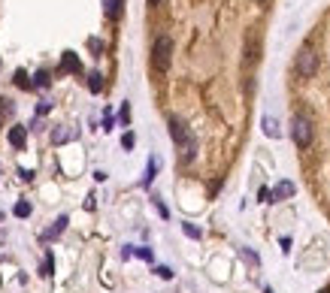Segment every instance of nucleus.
I'll return each instance as SVG.
<instances>
[{"mask_svg":"<svg viewBox=\"0 0 330 293\" xmlns=\"http://www.w3.org/2000/svg\"><path fill=\"white\" fill-rule=\"evenodd\" d=\"M154 169H158V160L152 158V160H149V169H146V181H143V184H149V181L154 179Z\"/></svg>","mask_w":330,"mask_h":293,"instance_id":"15","label":"nucleus"},{"mask_svg":"<svg viewBox=\"0 0 330 293\" xmlns=\"http://www.w3.org/2000/svg\"><path fill=\"white\" fill-rule=\"evenodd\" d=\"M312 133H315V127H312V121L306 115H294L291 118V139H294V145H297L300 151H306L312 145Z\"/></svg>","mask_w":330,"mask_h":293,"instance_id":"1","label":"nucleus"},{"mask_svg":"<svg viewBox=\"0 0 330 293\" xmlns=\"http://www.w3.org/2000/svg\"><path fill=\"white\" fill-rule=\"evenodd\" d=\"M6 139H9L12 148H22V145L27 142V127H9V136H6Z\"/></svg>","mask_w":330,"mask_h":293,"instance_id":"5","label":"nucleus"},{"mask_svg":"<svg viewBox=\"0 0 330 293\" xmlns=\"http://www.w3.org/2000/svg\"><path fill=\"white\" fill-rule=\"evenodd\" d=\"M70 136H73V130H67V127H58L55 133H51V142H55V145H64L67 139H70Z\"/></svg>","mask_w":330,"mask_h":293,"instance_id":"9","label":"nucleus"},{"mask_svg":"<svg viewBox=\"0 0 330 293\" xmlns=\"http://www.w3.org/2000/svg\"><path fill=\"white\" fill-rule=\"evenodd\" d=\"M0 112H6V115H12V112H15V106H12V100H6V97H0Z\"/></svg>","mask_w":330,"mask_h":293,"instance_id":"16","label":"nucleus"},{"mask_svg":"<svg viewBox=\"0 0 330 293\" xmlns=\"http://www.w3.org/2000/svg\"><path fill=\"white\" fill-rule=\"evenodd\" d=\"M15 85H19V88H25V91H27V88H33V82L27 79V73H25V70L15 73Z\"/></svg>","mask_w":330,"mask_h":293,"instance_id":"12","label":"nucleus"},{"mask_svg":"<svg viewBox=\"0 0 330 293\" xmlns=\"http://www.w3.org/2000/svg\"><path fill=\"white\" fill-rule=\"evenodd\" d=\"M58 73H79V58L73 55V51H64V58H61V67H58Z\"/></svg>","mask_w":330,"mask_h":293,"instance_id":"4","label":"nucleus"},{"mask_svg":"<svg viewBox=\"0 0 330 293\" xmlns=\"http://www.w3.org/2000/svg\"><path fill=\"white\" fill-rule=\"evenodd\" d=\"M149 3H152V6H158V3H164V0H149Z\"/></svg>","mask_w":330,"mask_h":293,"instance_id":"22","label":"nucleus"},{"mask_svg":"<svg viewBox=\"0 0 330 293\" xmlns=\"http://www.w3.org/2000/svg\"><path fill=\"white\" fill-rule=\"evenodd\" d=\"M121 145H125V148H133V133H125V139H121Z\"/></svg>","mask_w":330,"mask_h":293,"instance_id":"20","label":"nucleus"},{"mask_svg":"<svg viewBox=\"0 0 330 293\" xmlns=\"http://www.w3.org/2000/svg\"><path fill=\"white\" fill-rule=\"evenodd\" d=\"M288 197H294V184L291 181H279L276 191H273V200H288Z\"/></svg>","mask_w":330,"mask_h":293,"instance_id":"7","label":"nucleus"},{"mask_svg":"<svg viewBox=\"0 0 330 293\" xmlns=\"http://www.w3.org/2000/svg\"><path fill=\"white\" fill-rule=\"evenodd\" d=\"M46 85H49V73L40 70V73H37V82H33V88H46Z\"/></svg>","mask_w":330,"mask_h":293,"instance_id":"14","label":"nucleus"},{"mask_svg":"<svg viewBox=\"0 0 330 293\" xmlns=\"http://www.w3.org/2000/svg\"><path fill=\"white\" fill-rule=\"evenodd\" d=\"M12 215H15V218H27V215H30V203H25V200H22V203H15Z\"/></svg>","mask_w":330,"mask_h":293,"instance_id":"11","label":"nucleus"},{"mask_svg":"<svg viewBox=\"0 0 330 293\" xmlns=\"http://www.w3.org/2000/svg\"><path fill=\"white\" fill-rule=\"evenodd\" d=\"M264 133L267 136H279V124H276L273 118H264Z\"/></svg>","mask_w":330,"mask_h":293,"instance_id":"13","label":"nucleus"},{"mask_svg":"<svg viewBox=\"0 0 330 293\" xmlns=\"http://www.w3.org/2000/svg\"><path fill=\"white\" fill-rule=\"evenodd\" d=\"M133 254H136V257H143V260H152V251H149V248H136Z\"/></svg>","mask_w":330,"mask_h":293,"instance_id":"19","label":"nucleus"},{"mask_svg":"<svg viewBox=\"0 0 330 293\" xmlns=\"http://www.w3.org/2000/svg\"><path fill=\"white\" fill-rule=\"evenodd\" d=\"M103 6H106V15L115 22L118 15H121V6H125V0H103Z\"/></svg>","mask_w":330,"mask_h":293,"instance_id":"8","label":"nucleus"},{"mask_svg":"<svg viewBox=\"0 0 330 293\" xmlns=\"http://www.w3.org/2000/svg\"><path fill=\"white\" fill-rule=\"evenodd\" d=\"M88 91H91V94H100V91H103V76H100V73H91V76H88Z\"/></svg>","mask_w":330,"mask_h":293,"instance_id":"10","label":"nucleus"},{"mask_svg":"<svg viewBox=\"0 0 330 293\" xmlns=\"http://www.w3.org/2000/svg\"><path fill=\"white\" fill-rule=\"evenodd\" d=\"M158 275H161V278H173V272L167 266H158Z\"/></svg>","mask_w":330,"mask_h":293,"instance_id":"21","label":"nucleus"},{"mask_svg":"<svg viewBox=\"0 0 330 293\" xmlns=\"http://www.w3.org/2000/svg\"><path fill=\"white\" fill-rule=\"evenodd\" d=\"M182 230H185V236H191V239H200V230L194 227V224H185Z\"/></svg>","mask_w":330,"mask_h":293,"instance_id":"17","label":"nucleus"},{"mask_svg":"<svg viewBox=\"0 0 330 293\" xmlns=\"http://www.w3.org/2000/svg\"><path fill=\"white\" fill-rule=\"evenodd\" d=\"M170 61H173V40L170 37H158L154 40V48H152V67L158 73H167Z\"/></svg>","mask_w":330,"mask_h":293,"instance_id":"2","label":"nucleus"},{"mask_svg":"<svg viewBox=\"0 0 330 293\" xmlns=\"http://www.w3.org/2000/svg\"><path fill=\"white\" fill-rule=\"evenodd\" d=\"M64 230H67V215H61V218L55 221V227H49V230L43 233V239H46V242H49V239H58Z\"/></svg>","mask_w":330,"mask_h":293,"instance_id":"6","label":"nucleus"},{"mask_svg":"<svg viewBox=\"0 0 330 293\" xmlns=\"http://www.w3.org/2000/svg\"><path fill=\"white\" fill-rule=\"evenodd\" d=\"M318 70V55L312 48H303L300 55H297V76L300 79H312Z\"/></svg>","mask_w":330,"mask_h":293,"instance_id":"3","label":"nucleus"},{"mask_svg":"<svg viewBox=\"0 0 330 293\" xmlns=\"http://www.w3.org/2000/svg\"><path fill=\"white\" fill-rule=\"evenodd\" d=\"M118 118H121V124H127V121H130V106H127V103H125V106H121Z\"/></svg>","mask_w":330,"mask_h":293,"instance_id":"18","label":"nucleus"}]
</instances>
